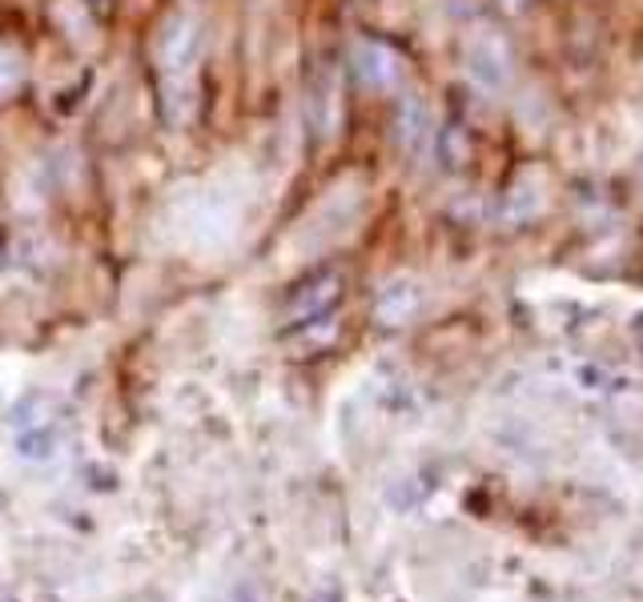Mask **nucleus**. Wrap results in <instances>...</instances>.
I'll use <instances>...</instances> for the list:
<instances>
[{"label":"nucleus","instance_id":"1","mask_svg":"<svg viewBox=\"0 0 643 602\" xmlns=\"http://www.w3.org/2000/svg\"><path fill=\"white\" fill-rule=\"evenodd\" d=\"M201 16L194 9H174L165 16V25L157 33V45H153V57H157L161 73H194V61L201 52Z\"/></svg>","mask_w":643,"mask_h":602},{"label":"nucleus","instance_id":"2","mask_svg":"<svg viewBox=\"0 0 643 602\" xmlns=\"http://www.w3.org/2000/svg\"><path fill=\"white\" fill-rule=\"evenodd\" d=\"M467 73L479 88H503L511 81V49L507 40L491 33V28H479L475 37L467 40Z\"/></svg>","mask_w":643,"mask_h":602},{"label":"nucleus","instance_id":"3","mask_svg":"<svg viewBox=\"0 0 643 602\" xmlns=\"http://www.w3.org/2000/svg\"><path fill=\"white\" fill-rule=\"evenodd\" d=\"M338 297H342V273L338 270H322V273H309L306 282L297 285L294 294H290V321L302 326V321H314V318H326L330 309L338 306Z\"/></svg>","mask_w":643,"mask_h":602},{"label":"nucleus","instance_id":"4","mask_svg":"<svg viewBox=\"0 0 643 602\" xmlns=\"http://www.w3.org/2000/svg\"><path fill=\"white\" fill-rule=\"evenodd\" d=\"M306 121L322 141H330V137L338 133V121H342V97H338V73L330 69V64H322L318 73L309 76Z\"/></svg>","mask_w":643,"mask_h":602},{"label":"nucleus","instance_id":"5","mask_svg":"<svg viewBox=\"0 0 643 602\" xmlns=\"http://www.w3.org/2000/svg\"><path fill=\"white\" fill-rule=\"evenodd\" d=\"M350 69L359 76L362 88H374V93H386V88L398 85L402 76V61H398L395 49H386L383 40H359L350 49Z\"/></svg>","mask_w":643,"mask_h":602},{"label":"nucleus","instance_id":"6","mask_svg":"<svg viewBox=\"0 0 643 602\" xmlns=\"http://www.w3.org/2000/svg\"><path fill=\"white\" fill-rule=\"evenodd\" d=\"M422 306V285L414 278H395L374 297V318L383 326H407Z\"/></svg>","mask_w":643,"mask_h":602},{"label":"nucleus","instance_id":"7","mask_svg":"<svg viewBox=\"0 0 643 602\" xmlns=\"http://www.w3.org/2000/svg\"><path fill=\"white\" fill-rule=\"evenodd\" d=\"M395 137H398V149L407 153V157H419L422 149L431 145V109H426V101L422 97H402L398 105V121H395Z\"/></svg>","mask_w":643,"mask_h":602},{"label":"nucleus","instance_id":"8","mask_svg":"<svg viewBox=\"0 0 643 602\" xmlns=\"http://www.w3.org/2000/svg\"><path fill=\"white\" fill-rule=\"evenodd\" d=\"M198 113V81L194 73H169L161 81V117L165 125H189Z\"/></svg>","mask_w":643,"mask_h":602},{"label":"nucleus","instance_id":"9","mask_svg":"<svg viewBox=\"0 0 643 602\" xmlns=\"http://www.w3.org/2000/svg\"><path fill=\"white\" fill-rule=\"evenodd\" d=\"M49 16H52V25L61 28L73 45H81V49H85V45H97V21H93L85 0H52Z\"/></svg>","mask_w":643,"mask_h":602},{"label":"nucleus","instance_id":"10","mask_svg":"<svg viewBox=\"0 0 643 602\" xmlns=\"http://www.w3.org/2000/svg\"><path fill=\"white\" fill-rule=\"evenodd\" d=\"M338 338V326L330 321V314L326 318H314V321H302L297 326V333L290 338V345H294L297 354H318V350H326V345Z\"/></svg>","mask_w":643,"mask_h":602},{"label":"nucleus","instance_id":"11","mask_svg":"<svg viewBox=\"0 0 643 602\" xmlns=\"http://www.w3.org/2000/svg\"><path fill=\"white\" fill-rule=\"evenodd\" d=\"M21 85H25V57L0 45V101H9Z\"/></svg>","mask_w":643,"mask_h":602},{"label":"nucleus","instance_id":"12","mask_svg":"<svg viewBox=\"0 0 643 602\" xmlns=\"http://www.w3.org/2000/svg\"><path fill=\"white\" fill-rule=\"evenodd\" d=\"M539 210V193H531L527 185H511L507 193V217H515V222H523V217H531V213Z\"/></svg>","mask_w":643,"mask_h":602},{"label":"nucleus","instance_id":"13","mask_svg":"<svg viewBox=\"0 0 643 602\" xmlns=\"http://www.w3.org/2000/svg\"><path fill=\"white\" fill-rule=\"evenodd\" d=\"M439 145H443V153H446V157H451V161H446V165H455V169H458V165H467V161H470V141H467V137H463V129H446L443 141H439Z\"/></svg>","mask_w":643,"mask_h":602},{"label":"nucleus","instance_id":"14","mask_svg":"<svg viewBox=\"0 0 643 602\" xmlns=\"http://www.w3.org/2000/svg\"><path fill=\"white\" fill-rule=\"evenodd\" d=\"M635 342H640V350H643V314L635 318Z\"/></svg>","mask_w":643,"mask_h":602},{"label":"nucleus","instance_id":"15","mask_svg":"<svg viewBox=\"0 0 643 602\" xmlns=\"http://www.w3.org/2000/svg\"><path fill=\"white\" fill-rule=\"evenodd\" d=\"M0 261H4V241H0Z\"/></svg>","mask_w":643,"mask_h":602},{"label":"nucleus","instance_id":"16","mask_svg":"<svg viewBox=\"0 0 643 602\" xmlns=\"http://www.w3.org/2000/svg\"><path fill=\"white\" fill-rule=\"evenodd\" d=\"M640 181H643V165H640Z\"/></svg>","mask_w":643,"mask_h":602}]
</instances>
